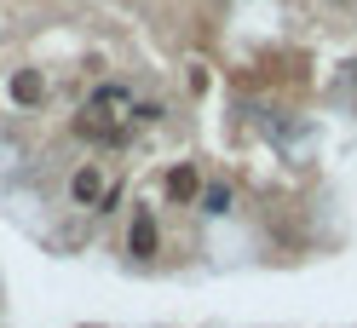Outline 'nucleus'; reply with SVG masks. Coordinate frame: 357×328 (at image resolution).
<instances>
[{
  "instance_id": "0eeeda50",
  "label": "nucleus",
  "mask_w": 357,
  "mask_h": 328,
  "mask_svg": "<svg viewBox=\"0 0 357 328\" xmlns=\"http://www.w3.org/2000/svg\"><path fill=\"white\" fill-rule=\"evenodd\" d=\"M202 208H208V213H225V208H231V190H225V185H202Z\"/></svg>"
},
{
  "instance_id": "423d86ee",
  "label": "nucleus",
  "mask_w": 357,
  "mask_h": 328,
  "mask_svg": "<svg viewBox=\"0 0 357 328\" xmlns=\"http://www.w3.org/2000/svg\"><path fill=\"white\" fill-rule=\"evenodd\" d=\"M12 98L24 104V109H35L40 98H47V81H40V70H17V75H12Z\"/></svg>"
},
{
  "instance_id": "f257e3e1",
  "label": "nucleus",
  "mask_w": 357,
  "mask_h": 328,
  "mask_svg": "<svg viewBox=\"0 0 357 328\" xmlns=\"http://www.w3.org/2000/svg\"><path fill=\"white\" fill-rule=\"evenodd\" d=\"M104 190H109V179H104L98 162H81V167L70 173V202H75V208H98Z\"/></svg>"
},
{
  "instance_id": "39448f33",
  "label": "nucleus",
  "mask_w": 357,
  "mask_h": 328,
  "mask_svg": "<svg viewBox=\"0 0 357 328\" xmlns=\"http://www.w3.org/2000/svg\"><path fill=\"white\" fill-rule=\"evenodd\" d=\"M75 133L86 144H127V127L121 121H104V116H75Z\"/></svg>"
},
{
  "instance_id": "20e7f679",
  "label": "nucleus",
  "mask_w": 357,
  "mask_h": 328,
  "mask_svg": "<svg viewBox=\"0 0 357 328\" xmlns=\"http://www.w3.org/2000/svg\"><path fill=\"white\" fill-rule=\"evenodd\" d=\"M132 104H139V98H132L127 86H98V93H93V104H86V116H104V121L127 116V121H132Z\"/></svg>"
},
{
  "instance_id": "f03ea898",
  "label": "nucleus",
  "mask_w": 357,
  "mask_h": 328,
  "mask_svg": "<svg viewBox=\"0 0 357 328\" xmlns=\"http://www.w3.org/2000/svg\"><path fill=\"white\" fill-rule=\"evenodd\" d=\"M196 196H202V167H196V162H173L167 167V202L190 208Z\"/></svg>"
},
{
  "instance_id": "7ed1b4c3",
  "label": "nucleus",
  "mask_w": 357,
  "mask_h": 328,
  "mask_svg": "<svg viewBox=\"0 0 357 328\" xmlns=\"http://www.w3.org/2000/svg\"><path fill=\"white\" fill-rule=\"evenodd\" d=\"M155 242H162V231H155V213L139 208V213H132V225H127V253H132V259H150Z\"/></svg>"
}]
</instances>
